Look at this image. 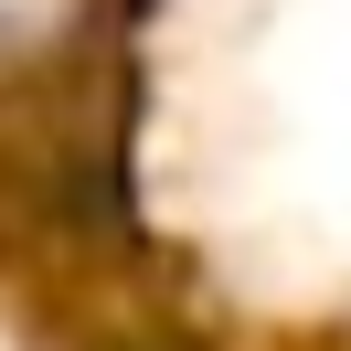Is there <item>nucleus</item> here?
Masks as SVG:
<instances>
[{
  "mask_svg": "<svg viewBox=\"0 0 351 351\" xmlns=\"http://www.w3.org/2000/svg\"><path fill=\"white\" fill-rule=\"evenodd\" d=\"M128 351H138V341H128Z\"/></svg>",
  "mask_w": 351,
  "mask_h": 351,
  "instance_id": "2",
  "label": "nucleus"
},
{
  "mask_svg": "<svg viewBox=\"0 0 351 351\" xmlns=\"http://www.w3.org/2000/svg\"><path fill=\"white\" fill-rule=\"evenodd\" d=\"M75 22H86V0H0V64H11V53L64 43Z\"/></svg>",
  "mask_w": 351,
  "mask_h": 351,
  "instance_id": "1",
  "label": "nucleus"
}]
</instances>
